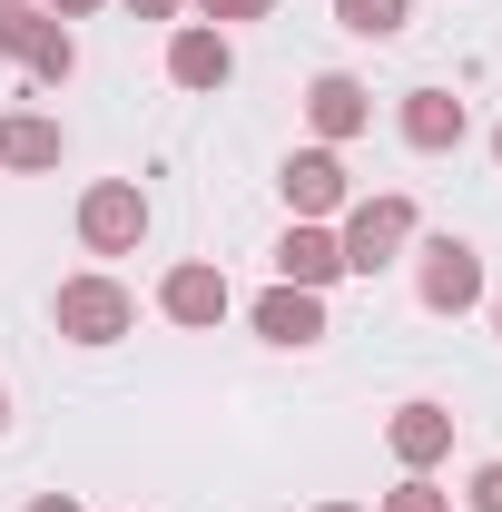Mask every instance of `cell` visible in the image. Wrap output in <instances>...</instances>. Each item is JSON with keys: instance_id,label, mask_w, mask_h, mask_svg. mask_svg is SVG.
Segmentation results:
<instances>
[{"instance_id": "6da1fadb", "label": "cell", "mask_w": 502, "mask_h": 512, "mask_svg": "<svg viewBox=\"0 0 502 512\" xmlns=\"http://www.w3.org/2000/svg\"><path fill=\"white\" fill-rule=\"evenodd\" d=\"M335 247H345V276H384L394 256L414 247V197H345V217H335Z\"/></svg>"}, {"instance_id": "7a4b0ae2", "label": "cell", "mask_w": 502, "mask_h": 512, "mask_svg": "<svg viewBox=\"0 0 502 512\" xmlns=\"http://www.w3.org/2000/svg\"><path fill=\"white\" fill-rule=\"evenodd\" d=\"M50 325H60L69 345H119L128 325H138V296H128L119 276H60V296H50Z\"/></svg>"}, {"instance_id": "3957f363", "label": "cell", "mask_w": 502, "mask_h": 512, "mask_svg": "<svg viewBox=\"0 0 502 512\" xmlns=\"http://www.w3.org/2000/svg\"><path fill=\"white\" fill-rule=\"evenodd\" d=\"M79 247L89 256H138L148 247V197H138V178H99V188L79 197Z\"/></svg>"}, {"instance_id": "277c9868", "label": "cell", "mask_w": 502, "mask_h": 512, "mask_svg": "<svg viewBox=\"0 0 502 512\" xmlns=\"http://www.w3.org/2000/svg\"><path fill=\"white\" fill-rule=\"evenodd\" d=\"M0 50L30 69L40 89H60L69 69H79V40H69V20H50L40 0H30V10H0Z\"/></svg>"}, {"instance_id": "5b68a950", "label": "cell", "mask_w": 502, "mask_h": 512, "mask_svg": "<svg viewBox=\"0 0 502 512\" xmlns=\"http://www.w3.org/2000/svg\"><path fill=\"white\" fill-rule=\"evenodd\" d=\"M414 296H424L434 316H473V306H483V256L463 247V237H424V256H414Z\"/></svg>"}, {"instance_id": "8992f818", "label": "cell", "mask_w": 502, "mask_h": 512, "mask_svg": "<svg viewBox=\"0 0 502 512\" xmlns=\"http://www.w3.org/2000/svg\"><path fill=\"white\" fill-rule=\"evenodd\" d=\"M306 128H315V148H345V138H365V128H375V89H365V79H345V69L306 79Z\"/></svg>"}, {"instance_id": "52a82bcc", "label": "cell", "mask_w": 502, "mask_h": 512, "mask_svg": "<svg viewBox=\"0 0 502 512\" xmlns=\"http://www.w3.org/2000/svg\"><path fill=\"white\" fill-rule=\"evenodd\" d=\"M276 188H286V207H296V217H315V227H325V217H345L355 178H345V158H335V148H296V158L276 168Z\"/></svg>"}, {"instance_id": "ba28073f", "label": "cell", "mask_w": 502, "mask_h": 512, "mask_svg": "<svg viewBox=\"0 0 502 512\" xmlns=\"http://www.w3.org/2000/svg\"><path fill=\"white\" fill-rule=\"evenodd\" d=\"M227 266H207V256H188V266H168L158 276V316L168 325H227Z\"/></svg>"}, {"instance_id": "9c48e42d", "label": "cell", "mask_w": 502, "mask_h": 512, "mask_svg": "<svg viewBox=\"0 0 502 512\" xmlns=\"http://www.w3.org/2000/svg\"><path fill=\"white\" fill-rule=\"evenodd\" d=\"M168 79H178V89H227V79H237V40L207 30V20H178V30H168Z\"/></svg>"}, {"instance_id": "30bf717a", "label": "cell", "mask_w": 502, "mask_h": 512, "mask_svg": "<svg viewBox=\"0 0 502 512\" xmlns=\"http://www.w3.org/2000/svg\"><path fill=\"white\" fill-rule=\"evenodd\" d=\"M247 325L266 335V345L306 355V345H325V296H306V286H266V296L247 306Z\"/></svg>"}, {"instance_id": "8fae6325", "label": "cell", "mask_w": 502, "mask_h": 512, "mask_svg": "<svg viewBox=\"0 0 502 512\" xmlns=\"http://www.w3.org/2000/svg\"><path fill=\"white\" fill-rule=\"evenodd\" d=\"M335 276H345V247H335V227L296 217V227L276 237V286H306V296H325Z\"/></svg>"}, {"instance_id": "7c38bea8", "label": "cell", "mask_w": 502, "mask_h": 512, "mask_svg": "<svg viewBox=\"0 0 502 512\" xmlns=\"http://www.w3.org/2000/svg\"><path fill=\"white\" fill-rule=\"evenodd\" d=\"M394 128H404V148H424V158H443V148H463V128H473V109H463L453 89H404V109H394Z\"/></svg>"}, {"instance_id": "4fadbf2b", "label": "cell", "mask_w": 502, "mask_h": 512, "mask_svg": "<svg viewBox=\"0 0 502 512\" xmlns=\"http://www.w3.org/2000/svg\"><path fill=\"white\" fill-rule=\"evenodd\" d=\"M384 453H394L404 473H434L443 453H453V414H443V404H394V424H384Z\"/></svg>"}, {"instance_id": "5bb4252c", "label": "cell", "mask_w": 502, "mask_h": 512, "mask_svg": "<svg viewBox=\"0 0 502 512\" xmlns=\"http://www.w3.org/2000/svg\"><path fill=\"white\" fill-rule=\"evenodd\" d=\"M60 119H40V109H10L0 119V168H20V178H40V168H60Z\"/></svg>"}, {"instance_id": "9a60e30c", "label": "cell", "mask_w": 502, "mask_h": 512, "mask_svg": "<svg viewBox=\"0 0 502 512\" xmlns=\"http://www.w3.org/2000/svg\"><path fill=\"white\" fill-rule=\"evenodd\" d=\"M335 20H345L355 40H394V30L414 20V0H335Z\"/></svg>"}, {"instance_id": "2e32d148", "label": "cell", "mask_w": 502, "mask_h": 512, "mask_svg": "<svg viewBox=\"0 0 502 512\" xmlns=\"http://www.w3.org/2000/svg\"><path fill=\"white\" fill-rule=\"evenodd\" d=\"M375 512H453V493H443L434 473H404V483H394V493H384Z\"/></svg>"}, {"instance_id": "e0dca14e", "label": "cell", "mask_w": 502, "mask_h": 512, "mask_svg": "<svg viewBox=\"0 0 502 512\" xmlns=\"http://www.w3.org/2000/svg\"><path fill=\"white\" fill-rule=\"evenodd\" d=\"M197 10H207V30H247V20H266L276 0H197Z\"/></svg>"}, {"instance_id": "ac0fdd59", "label": "cell", "mask_w": 502, "mask_h": 512, "mask_svg": "<svg viewBox=\"0 0 502 512\" xmlns=\"http://www.w3.org/2000/svg\"><path fill=\"white\" fill-rule=\"evenodd\" d=\"M463 503H473V512H502V463H483V473H473V493H463Z\"/></svg>"}, {"instance_id": "d6986e66", "label": "cell", "mask_w": 502, "mask_h": 512, "mask_svg": "<svg viewBox=\"0 0 502 512\" xmlns=\"http://www.w3.org/2000/svg\"><path fill=\"white\" fill-rule=\"evenodd\" d=\"M128 10H138V20H178L188 0H128Z\"/></svg>"}, {"instance_id": "ffe728a7", "label": "cell", "mask_w": 502, "mask_h": 512, "mask_svg": "<svg viewBox=\"0 0 502 512\" xmlns=\"http://www.w3.org/2000/svg\"><path fill=\"white\" fill-rule=\"evenodd\" d=\"M40 10H50V20H89L99 0H40Z\"/></svg>"}, {"instance_id": "44dd1931", "label": "cell", "mask_w": 502, "mask_h": 512, "mask_svg": "<svg viewBox=\"0 0 502 512\" xmlns=\"http://www.w3.org/2000/svg\"><path fill=\"white\" fill-rule=\"evenodd\" d=\"M30 512H79V503H69V493H40V503H30Z\"/></svg>"}, {"instance_id": "7402d4cb", "label": "cell", "mask_w": 502, "mask_h": 512, "mask_svg": "<svg viewBox=\"0 0 502 512\" xmlns=\"http://www.w3.org/2000/svg\"><path fill=\"white\" fill-rule=\"evenodd\" d=\"M315 512H365V503H315Z\"/></svg>"}, {"instance_id": "603a6c76", "label": "cell", "mask_w": 502, "mask_h": 512, "mask_svg": "<svg viewBox=\"0 0 502 512\" xmlns=\"http://www.w3.org/2000/svg\"><path fill=\"white\" fill-rule=\"evenodd\" d=\"M0 434H10V394H0Z\"/></svg>"}, {"instance_id": "cb8c5ba5", "label": "cell", "mask_w": 502, "mask_h": 512, "mask_svg": "<svg viewBox=\"0 0 502 512\" xmlns=\"http://www.w3.org/2000/svg\"><path fill=\"white\" fill-rule=\"evenodd\" d=\"M493 335H502V296H493Z\"/></svg>"}, {"instance_id": "d4e9b609", "label": "cell", "mask_w": 502, "mask_h": 512, "mask_svg": "<svg viewBox=\"0 0 502 512\" xmlns=\"http://www.w3.org/2000/svg\"><path fill=\"white\" fill-rule=\"evenodd\" d=\"M0 10H30V0H0Z\"/></svg>"}, {"instance_id": "484cf974", "label": "cell", "mask_w": 502, "mask_h": 512, "mask_svg": "<svg viewBox=\"0 0 502 512\" xmlns=\"http://www.w3.org/2000/svg\"><path fill=\"white\" fill-rule=\"evenodd\" d=\"M493 158H502V128H493Z\"/></svg>"}]
</instances>
